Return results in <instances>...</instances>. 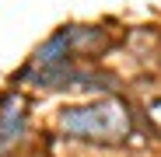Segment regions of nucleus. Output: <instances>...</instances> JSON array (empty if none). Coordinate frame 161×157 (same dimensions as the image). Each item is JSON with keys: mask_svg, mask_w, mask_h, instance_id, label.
Here are the masks:
<instances>
[{"mask_svg": "<svg viewBox=\"0 0 161 157\" xmlns=\"http://www.w3.org/2000/svg\"><path fill=\"white\" fill-rule=\"evenodd\" d=\"M130 126V115L119 101H102L91 108H70L63 115V129L77 136H98V140H112L123 136Z\"/></svg>", "mask_w": 161, "mask_h": 157, "instance_id": "nucleus-1", "label": "nucleus"}, {"mask_svg": "<svg viewBox=\"0 0 161 157\" xmlns=\"http://www.w3.org/2000/svg\"><path fill=\"white\" fill-rule=\"evenodd\" d=\"M25 133V112H21V101L14 94L0 98V154H7Z\"/></svg>", "mask_w": 161, "mask_h": 157, "instance_id": "nucleus-2", "label": "nucleus"}]
</instances>
